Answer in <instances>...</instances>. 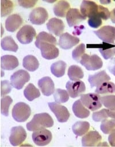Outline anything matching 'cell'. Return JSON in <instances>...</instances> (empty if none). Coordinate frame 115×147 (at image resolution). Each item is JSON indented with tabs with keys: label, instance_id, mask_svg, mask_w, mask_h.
Listing matches in <instances>:
<instances>
[{
	"label": "cell",
	"instance_id": "7c38bea8",
	"mask_svg": "<svg viewBox=\"0 0 115 147\" xmlns=\"http://www.w3.org/2000/svg\"><path fill=\"white\" fill-rule=\"evenodd\" d=\"M66 87L69 96L72 98H75L81 95L86 90V86L81 80L68 81Z\"/></svg>",
	"mask_w": 115,
	"mask_h": 147
},
{
	"label": "cell",
	"instance_id": "83f0119b",
	"mask_svg": "<svg viewBox=\"0 0 115 147\" xmlns=\"http://www.w3.org/2000/svg\"><path fill=\"white\" fill-rule=\"evenodd\" d=\"M90 129V123L87 121H78L72 126V130L76 136H82Z\"/></svg>",
	"mask_w": 115,
	"mask_h": 147
},
{
	"label": "cell",
	"instance_id": "d4e9b609",
	"mask_svg": "<svg viewBox=\"0 0 115 147\" xmlns=\"http://www.w3.org/2000/svg\"><path fill=\"white\" fill-rule=\"evenodd\" d=\"M44 42L51 43L55 45L57 44L56 39L53 35H52L51 33L43 31L40 32L37 36L35 41V45L37 48H39L40 45L42 43Z\"/></svg>",
	"mask_w": 115,
	"mask_h": 147
},
{
	"label": "cell",
	"instance_id": "f1b7e54d",
	"mask_svg": "<svg viewBox=\"0 0 115 147\" xmlns=\"http://www.w3.org/2000/svg\"><path fill=\"white\" fill-rule=\"evenodd\" d=\"M66 66L67 64L64 61L59 60L55 63H53L51 65V71L54 76L57 78H60L64 75Z\"/></svg>",
	"mask_w": 115,
	"mask_h": 147
},
{
	"label": "cell",
	"instance_id": "484cf974",
	"mask_svg": "<svg viewBox=\"0 0 115 147\" xmlns=\"http://www.w3.org/2000/svg\"><path fill=\"white\" fill-rule=\"evenodd\" d=\"M70 9V3L66 1H59L53 6V10L55 16L59 17H64Z\"/></svg>",
	"mask_w": 115,
	"mask_h": 147
},
{
	"label": "cell",
	"instance_id": "277c9868",
	"mask_svg": "<svg viewBox=\"0 0 115 147\" xmlns=\"http://www.w3.org/2000/svg\"><path fill=\"white\" fill-rule=\"evenodd\" d=\"M79 63L89 71H95L102 68L103 62L101 59L95 54L89 55L84 54Z\"/></svg>",
	"mask_w": 115,
	"mask_h": 147
},
{
	"label": "cell",
	"instance_id": "f35d334b",
	"mask_svg": "<svg viewBox=\"0 0 115 147\" xmlns=\"http://www.w3.org/2000/svg\"><path fill=\"white\" fill-rule=\"evenodd\" d=\"M85 52V45L83 43L77 46L72 52V57L74 60L77 62H79L81 57Z\"/></svg>",
	"mask_w": 115,
	"mask_h": 147
},
{
	"label": "cell",
	"instance_id": "d590c367",
	"mask_svg": "<svg viewBox=\"0 0 115 147\" xmlns=\"http://www.w3.org/2000/svg\"><path fill=\"white\" fill-rule=\"evenodd\" d=\"M14 5L12 1L7 0L1 1V16L5 17L10 14L13 10Z\"/></svg>",
	"mask_w": 115,
	"mask_h": 147
},
{
	"label": "cell",
	"instance_id": "7bdbcfd3",
	"mask_svg": "<svg viewBox=\"0 0 115 147\" xmlns=\"http://www.w3.org/2000/svg\"><path fill=\"white\" fill-rule=\"evenodd\" d=\"M110 12L108 8L103 7L101 5H98V15L100 17L102 20H107L110 18Z\"/></svg>",
	"mask_w": 115,
	"mask_h": 147
},
{
	"label": "cell",
	"instance_id": "52a82bcc",
	"mask_svg": "<svg viewBox=\"0 0 115 147\" xmlns=\"http://www.w3.org/2000/svg\"><path fill=\"white\" fill-rule=\"evenodd\" d=\"M94 33L103 42L109 44H114L115 27L110 25L103 26Z\"/></svg>",
	"mask_w": 115,
	"mask_h": 147
},
{
	"label": "cell",
	"instance_id": "8d00e7d4",
	"mask_svg": "<svg viewBox=\"0 0 115 147\" xmlns=\"http://www.w3.org/2000/svg\"><path fill=\"white\" fill-rule=\"evenodd\" d=\"M102 104L108 109L115 110V95H109L100 98Z\"/></svg>",
	"mask_w": 115,
	"mask_h": 147
},
{
	"label": "cell",
	"instance_id": "5bb4252c",
	"mask_svg": "<svg viewBox=\"0 0 115 147\" xmlns=\"http://www.w3.org/2000/svg\"><path fill=\"white\" fill-rule=\"evenodd\" d=\"M79 42V38L68 33H63L60 36L59 45L63 49H69Z\"/></svg>",
	"mask_w": 115,
	"mask_h": 147
},
{
	"label": "cell",
	"instance_id": "d6986e66",
	"mask_svg": "<svg viewBox=\"0 0 115 147\" xmlns=\"http://www.w3.org/2000/svg\"><path fill=\"white\" fill-rule=\"evenodd\" d=\"M47 28L51 33L59 36L62 34L65 26L62 20L57 18H52L47 22Z\"/></svg>",
	"mask_w": 115,
	"mask_h": 147
},
{
	"label": "cell",
	"instance_id": "d6a6232c",
	"mask_svg": "<svg viewBox=\"0 0 115 147\" xmlns=\"http://www.w3.org/2000/svg\"><path fill=\"white\" fill-rule=\"evenodd\" d=\"M95 92L98 94H113L115 92V84L111 82H105L97 87Z\"/></svg>",
	"mask_w": 115,
	"mask_h": 147
},
{
	"label": "cell",
	"instance_id": "30bf717a",
	"mask_svg": "<svg viewBox=\"0 0 115 147\" xmlns=\"http://www.w3.org/2000/svg\"><path fill=\"white\" fill-rule=\"evenodd\" d=\"M26 138V133L23 127L21 126L13 127L9 136V141L13 146L21 145Z\"/></svg>",
	"mask_w": 115,
	"mask_h": 147
},
{
	"label": "cell",
	"instance_id": "60d3db41",
	"mask_svg": "<svg viewBox=\"0 0 115 147\" xmlns=\"http://www.w3.org/2000/svg\"><path fill=\"white\" fill-rule=\"evenodd\" d=\"M89 25L93 28H98L102 24V19L98 15H95L89 18L88 20Z\"/></svg>",
	"mask_w": 115,
	"mask_h": 147
},
{
	"label": "cell",
	"instance_id": "cb8c5ba5",
	"mask_svg": "<svg viewBox=\"0 0 115 147\" xmlns=\"http://www.w3.org/2000/svg\"><path fill=\"white\" fill-rule=\"evenodd\" d=\"M72 109L75 115L79 118H86L90 115V111L85 107L80 99L74 103Z\"/></svg>",
	"mask_w": 115,
	"mask_h": 147
},
{
	"label": "cell",
	"instance_id": "8992f818",
	"mask_svg": "<svg viewBox=\"0 0 115 147\" xmlns=\"http://www.w3.org/2000/svg\"><path fill=\"white\" fill-rule=\"evenodd\" d=\"M29 80V74L24 69H20L16 71L10 76V83L12 86L17 90L21 89Z\"/></svg>",
	"mask_w": 115,
	"mask_h": 147
},
{
	"label": "cell",
	"instance_id": "c3c4849f",
	"mask_svg": "<svg viewBox=\"0 0 115 147\" xmlns=\"http://www.w3.org/2000/svg\"><path fill=\"white\" fill-rule=\"evenodd\" d=\"M108 115L109 117H110L111 118L115 119V110H108Z\"/></svg>",
	"mask_w": 115,
	"mask_h": 147
},
{
	"label": "cell",
	"instance_id": "4fadbf2b",
	"mask_svg": "<svg viewBox=\"0 0 115 147\" xmlns=\"http://www.w3.org/2000/svg\"><path fill=\"white\" fill-rule=\"evenodd\" d=\"M39 49H40L43 57L47 60L54 59L57 57L59 54V49L55 45L51 43H42L40 45Z\"/></svg>",
	"mask_w": 115,
	"mask_h": 147
},
{
	"label": "cell",
	"instance_id": "f6af8a7d",
	"mask_svg": "<svg viewBox=\"0 0 115 147\" xmlns=\"http://www.w3.org/2000/svg\"><path fill=\"white\" fill-rule=\"evenodd\" d=\"M108 69L114 76H115V57L110 60L108 64Z\"/></svg>",
	"mask_w": 115,
	"mask_h": 147
},
{
	"label": "cell",
	"instance_id": "e0dca14e",
	"mask_svg": "<svg viewBox=\"0 0 115 147\" xmlns=\"http://www.w3.org/2000/svg\"><path fill=\"white\" fill-rule=\"evenodd\" d=\"M102 140L99 133L95 130L89 131L82 138V145L83 146H96Z\"/></svg>",
	"mask_w": 115,
	"mask_h": 147
},
{
	"label": "cell",
	"instance_id": "7dc6e473",
	"mask_svg": "<svg viewBox=\"0 0 115 147\" xmlns=\"http://www.w3.org/2000/svg\"><path fill=\"white\" fill-rule=\"evenodd\" d=\"M110 20L112 21V22L114 24H115V8L113 9L111 12H110Z\"/></svg>",
	"mask_w": 115,
	"mask_h": 147
},
{
	"label": "cell",
	"instance_id": "bcb514c9",
	"mask_svg": "<svg viewBox=\"0 0 115 147\" xmlns=\"http://www.w3.org/2000/svg\"><path fill=\"white\" fill-rule=\"evenodd\" d=\"M108 141L112 146H115V129L110 133L108 137Z\"/></svg>",
	"mask_w": 115,
	"mask_h": 147
},
{
	"label": "cell",
	"instance_id": "6da1fadb",
	"mask_svg": "<svg viewBox=\"0 0 115 147\" xmlns=\"http://www.w3.org/2000/svg\"><path fill=\"white\" fill-rule=\"evenodd\" d=\"M53 120L51 115L47 113L36 114L32 119L26 123V128L29 131H36L46 127H52Z\"/></svg>",
	"mask_w": 115,
	"mask_h": 147
},
{
	"label": "cell",
	"instance_id": "4dcf8cb0",
	"mask_svg": "<svg viewBox=\"0 0 115 147\" xmlns=\"http://www.w3.org/2000/svg\"><path fill=\"white\" fill-rule=\"evenodd\" d=\"M24 95L29 101H32L40 96V92L32 83H29L24 89Z\"/></svg>",
	"mask_w": 115,
	"mask_h": 147
},
{
	"label": "cell",
	"instance_id": "681fc988",
	"mask_svg": "<svg viewBox=\"0 0 115 147\" xmlns=\"http://www.w3.org/2000/svg\"><path fill=\"white\" fill-rule=\"evenodd\" d=\"M100 2L101 3H109L110 2H111V1H100Z\"/></svg>",
	"mask_w": 115,
	"mask_h": 147
},
{
	"label": "cell",
	"instance_id": "9c48e42d",
	"mask_svg": "<svg viewBox=\"0 0 115 147\" xmlns=\"http://www.w3.org/2000/svg\"><path fill=\"white\" fill-rule=\"evenodd\" d=\"M48 106L51 110L55 115L59 122H66L70 117V113L68 109L64 106L57 102H49Z\"/></svg>",
	"mask_w": 115,
	"mask_h": 147
},
{
	"label": "cell",
	"instance_id": "ffe728a7",
	"mask_svg": "<svg viewBox=\"0 0 115 147\" xmlns=\"http://www.w3.org/2000/svg\"><path fill=\"white\" fill-rule=\"evenodd\" d=\"M23 22L22 18L18 14L10 15L6 20L5 28L10 32H14L20 27Z\"/></svg>",
	"mask_w": 115,
	"mask_h": 147
},
{
	"label": "cell",
	"instance_id": "7a4b0ae2",
	"mask_svg": "<svg viewBox=\"0 0 115 147\" xmlns=\"http://www.w3.org/2000/svg\"><path fill=\"white\" fill-rule=\"evenodd\" d=\"M12 117L15 121L18 122L26 121L31 114L30 107L24 102L17 103L12 109Z\"/></svg>",
	"mask_w": 115,
	"mask_h": 147
},
{
	"label": "cell",
	"instance_id": "9a60e30c",
	"mask_svg": "<svg viewBox=\"0 0 115 147\" xmlns=\"http://www.w3.org/2000/svg\"><path fill=\"white\" fill-rule=\"evenodd\" d=\"M81 14L85 17H89L98 15V5L93 1H83L80 7Z\"/></svg>",
	"mask_w": 115,
	"mask_h": 147
},
{
	"label": "cell",
	"instance_id": "e575fe53",
	"mask_svg": "<svg viewBox=\"0 0 115 147\" xmlns=\"http://www.w3.org/2000/svg\"><path fill=\"white\" fill-rule=\"evenodd\" d=\"M101 131L106 134H110L115 129V119H106L102 121L100 125Z\"/></svg>",
	"mask_w": 115,
	"mask_h": 147
},
{
	"label": "cell",
	"instance_id": "b9f144b4",
	"mask_svg": "<svg viewBox=\"0 0 115 147\" xmlns=\"http://www.w3.org/2000/svg\"><path fill=\"white\" fill-rule=\"evenodd\" d=\"M12 84L8 80H2L1 83V95L3 97L5 95L10 92L12 90Z\"/></svg>",
	"mask_w": 115,
	"mask_h": 147
},
{
	"label": "cell",
	"instance_id": "2e32d148",
	"mask_svg": "<svg viewBox=\"0 0 115 147\" xmlns=\"http://www.w3.org/2000/svg\"><path fill=\"white\" fill-rule=\"evenodd\" d=\"M38 86L43 94L49 96L55 91V85L52 79L49 76H45L38 81Z\"/></svg>",
	"mask_w": 115,
	"mask_h": 147
},
{
	"label": "cell",
	"instance_id": "ba28073f",
	"mask_svg": "<svg viewBox=\"0 0 115 147\" xmlns=\"http://www.w3.org/2000/svg\"><path fill=\"white\" fill-rule=\"evenodd\" d=\"M33 141L38 146H45L48 145L52 140L51 132L45 129H41L34 131L32 136Z\"/></svg>",
	"mask_w": 115,
	"mask_h": 147
},
{
	"label": "cell",
	"instance_id": "ab89813d",
	"mask_svg": "<svg viewBox=\"0 0 115 147\" xmlns=\"http://www.w3.org/2000/svg\"><path fill=\"white\" fill-rule=\"evenodd\" d=\"M108 110L109 109H103L99 111L94 112L92 115L93 119L95 122H102V121L108 119L109 118Z\"/></svg>",
	"mask_w": 115,
	"mask_h": 147
},
{
	"label": "cell",
	"instance_id": "1f68e13d",
	"mask_svg": "<svg viewBox=\"0 0 115 147\" xmlns=\"http://www.w3.org/2000/svg\"><path fill=\"white\" fill-rule=\"evenodd\" d=\"M67 74L70 79L72 81L79 80V79L83 78L84 76L82 69L76 65L70 66L68 69Z\"/></svg>",
	"mask_w": 115,
	"mask_h": 147
},
{
	"label": "cell",
	"instance_id": "8fae6325",
	"mask_svg": "<svg viewBox=\"0 0 115 147\" xmlns=\"http://www.w3.org/2000/svg\"><path fill=\"white\" fill-rule=\"evenodd\" d=\"M48 18V14L45 9L38 7L31 11L29 14V21L34 25H41L45 23Z\"/></svg>",
	"mask_w": 115,
	"mask_h": 147
},
{
	"label": "cell",
	"instance_id": "74e56055",
	"mask_svg": "<svg viewBox=\"0 0 115 147\" xmlns=\"http://www.w3.org/2000/svg\"><path fill=\"white\" fill-rule=\"evenodd\" d=\"M13 99L9 96H5L1 100V113L5 116H8L10 105L12 103Z\"/></svg>",
	"mask_w": 115,
	"mask_h": 147
},
{
	"label": "cell",
	"instance_id": "7402d4cb",
	"mask_svg": "<svg viewBox=\"0 0 115 147\" xmlns=\"http://www.w3.org/2000/svg\"><path fill=\"white\" fill-rule=\"evenodd\" d=\"M19 65L18 59L10 55H3L1 58V67L4 70H13Z\"/></svg>",
	"mask_w": 115,
	"mask_h": 147
},
{
	"label": "cell",
	"instance_id": "3957f363",
	"mask_svg": "<svg viewBox=\"0 0 115 147\" xmlns=\"http://www.w3.org/2000/svg\"><path fill=\"white\" fill-rule=\"evenodd\" d=\"M100 96L97 93H87L80 95L82 103L88 109L91 111L97 110L102 107Z\"/></svg>",
	"mask_w": 115,
	"mask_h": 147
},
{
	"label": "cell",
	"instance_id": "5b68a950",
	"mask_svg": "<svg viewBox=\"0 0 115 147\" xmlns=\"http://www.w3.org/2000/svg\"><path fill=\"white\" fill-rule=\"evenodd\" d=\"M36 35L34 28L29 25L23 26L17 33L16 37L18 41L23 44L30 43Z\"/></svg>",
	"mask_w": 115,
	"mask_h": 147
},
{
	"label": "cell",
	"instance_id": "4316f807",
	"mask_svg": "<svg viewBox=\"0 0 115 147\" xmlns=\"http://www.w3.org/2000/svg\"><path fill=\"white\" fill-rule=\"evenodd\" d=\"M22 65L28 71L33 72L39 68V63L35 56L29 55L25 56L23 59Z\"/></svg>",
	"mask_w": 115,
	"mask_h": 147
},
{
	"label": "cell",
	"instance_id": "ac0fdd59",
	"mask_svg": "<svg viewBox=\"0 0 115 147\" xmlns=\"http://www.w3.org/2000/svg\"><path fill=\"white\" fill-rule=\"evenodd\" d=\"M66 17L68 25L70 27L79 24L86 18L81 14L79 10L76 8L70 9L67 13Z\"/></svg>",
	"mask_w": 115,
	"mask_h": 147
},
{
	"label": "cell",
	"instance_id": "f546056e",
	"mask_svg": "<svg viewBox=\"0 0 115 147\" xmlns=\"http://www.w3.org/2000/svg\"><path fill=\"white\" fill-rule=\"evenodd\" d=\"M1 45L3 50L14 52H17L18 48L17 44L11 36H6L3 37L1 40Z\"/></svg>",
	"mask_w": 115,
	"mask_h": 147
},
{
	"label": "cell",
	"instance_id": "603a6c76",
	"mask_svg": "<svg viewBox=\"0 0 115 147\" xmlns=\"http://www.w3.org/2000/svg\"><path fill=\"white\" fill-rule=\"evenodd\" d=\"M97 46L100 53L105 59L108 60L115 56V44H109L103 42Z\"/></svg>",
	"mask_w": 115,
	"mask_h": 147
},
{
	"label": "cell",
	"instance_id": "44dd1931",
	"mask_svg": "<svg viewBox=\"0 0 115 147\" xmlns=\"http://www.w3.org/2000/svg\"><path fill=\"white\" fill-rule=\"evenodd\" d=\"M110 80V77L104 70L95 73L93 75H90L88 78V81L91 88L97 87L102 83L109 81Z\"/></svg>",
	"mask_w": 115,
	"mask_h": 147
},
{
	"label": "cell",
	"instance_id": "ee69618b",
	"mask_svg": "<svg viewBox=\"0 0 115 147\" xmlns=\"http://www.w3.org/2000/svg\"><path fill=\"white\" fill-rule=\"evenodd\" d=\"M37 2V1H18L19 5L25 8H30L33 7Z\"/></svg>",
	"mask_w": 115,
	"mask_h": 147
},
{
	"label": "cell",
	"instance_id": "836d02e7",
	"mask_svg": "<svg viewBox=\"0 0 115 147\" xmlns=\"http://www.w3.org/2000/svg\"><path fill=\"white\" fill-rule=\"evenodd\" d=\"M53 98L56 102L63 103L68 101L69 94L67 91L60 88H57L53 92Z\"/></svg>",
	"mask_w": 115,
	"mask_h": 147
}]
</instances>
